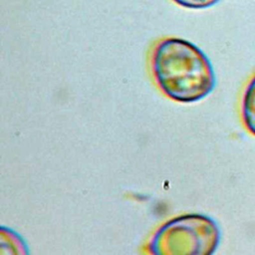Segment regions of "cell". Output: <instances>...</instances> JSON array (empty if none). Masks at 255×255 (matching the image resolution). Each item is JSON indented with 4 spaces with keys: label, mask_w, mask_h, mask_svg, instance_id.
Wrapping results in <instances>:
<instances>
[{
    "label": "cell",
    "mask_w": 255,
    "mask_h": 255,
    "mask_svg": "<svg viewBox=\"0 0 255 255\" xmlns=\"http://www.w3.org/2000/svg\"><path fill=\"white\" fill-rule=\"evenodd\" d=\"M241 115L246 128L255 135V75L251 78L244 90Z\"/></svg>",
    "instance_id": "277c9868"
},
{
    "label": "cell",
    "mask_w": 255,
    "mask_h": 255,
    "mask_svg": "<svg viewBox=\"0 0 255 255\" xmlns=\"http://www.w3.org/2000/svg\"><path fill=\"white\" fill-rule=\"evenodd\" d=\"M172 1L184 8L203 9V8H208L214 5L219 0H172Z\"/></svg>",
    "instance_id": "5b68a950"
},
{
    "label": "cell",
    "mask_w": 255,
    "mask_h": 255,
    "mask_svg": "<svg viewBox=\"0 0 255 255\" xmlns=\"http://www.w3.org/2000/svg\"><path fill=\"white\" fill-rule=\"evenodd\" d=\"M149 68L158 90L177 103L198 102L215 86L208 57L199 47L182 38L157 40L150 50Z\"/></svg>",
    "instance_id": "6da1fadb"
},
{
    "label": "cell",
    "mask_w": 255,
    "mask_h": 255,
    "mask_svg": "<svg viewBox=\"0 0 255 255\" xmlns=\"http://www.w3.org/2000/svg\"><path fill=\"white\" fill-rule=\"evenodd\" d=\"M220 229L209 216L184 213L161 223L147 239V255H213Z\"/></svg>",
    "instance_id": "7a4b0ae2"
},
{
    "label": "cell",
    "mask_w": 255,
    "mask_h": 255,
    "mask_svg": "<svg viewBox=\"0 0 255 255\" xmlns=\"http://www.w3.org/2000/svg\"><path fill=\"white\" fill-rule=\"evenodd\" d=\"M0 255H30L26 241L15 230L2 225L0 227Z\"/></svg>",
    "instance_id": "3957f363"
}]
</instances>
